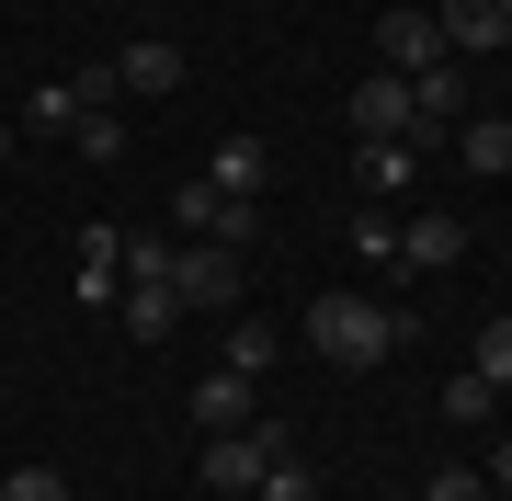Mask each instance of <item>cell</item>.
<instances>
[{
    "instance_id": "5",
    "label": "cell",
    "mask_w": 512,
    "mask_h": 501,
    "mask_svg": "<svg viewBox=\"0 0 512 501\" xmlns=\"http://www.w3.org/2000/svg\"><path fill=\"white\" fill-rule=\"evenodd\" d=\"M171 297H183V308H239V251H217V240L171 251Z\"/></svg>"
},
{
    "instance_id": "1",
    "label": "cell",
    "mask_w": 512,
    "mask_h": 501,
    "mask_svg": "<svg viewBox=\"0 0 512 501\" xmlns=\"http://www.w3.org/2000/svg\"><path fill=\"white\" fill-rule=\"evenodd\" d=\"M308 342L330 353V365H387V353L410 342V319L376 308V297H353V285H330V297H308Z\"/></svg>"
},
{
    "instance_id": "12",
    "label": "cell",
    "mask_w": 512,
    "mask_h": 501,
    "mask_svg": "<svg viewBox=\"0 0 512 501\" xmlns=\"http://www.w3.org/2000/svg\"><path fill=\"white\" fill-rule=\"evenodd\" d=\"M114 80H126V92H183V46H160V35H137L126 57H114Z\"/></svg>"
},
{
    "instance_id": "28",
    "label": "cell",
    "mask_w": 512,
    "mask_h": 501,
    "mask_svg": "<svg viewBox=\"0 0 512 501\" xmlns=\"http://www.w3.org/2000/svg\"><path fill=\"white\" fill-rule=\"evenodd\" d=\"M501 23H512V0H501Z\"/></svg>"
},
{
    "instance_id": "24",
    "label": "cell",
    "mask_w": 512,
    "mask_h": 501,
    "mask_svg": "<svg viewBox=\"0 0 512 501\" xmlns=\"http://www.w3.org/2000/svg\"><path fill=\"white\" fill-rule=\"evenodd\" d=\"M126 285H171V240H126Z\"/></svg>"
},
{
    "instance_id": "11",
    "label": "cell",
    "mask_w": 512,
    "mask_h": 501,
    "mask_svg": "<svg viewBox=\"0 0 512 501\" xmlns=\"http://www.w3.org/2000/svg\"><path fill=\"white\" fill-rule=\"evenodd\" d=\"M456 251H467V228H456V217H410V228H399V274H444Z\"/></svg>"
},
{
    "instance_id": "22",
    "label": "cell",
    "mask_w": 512,
    "mask_h": 501,
    "mask_svg": "<svg viewBox=\"0 0 512 501\" xmlns=\"http://www.w3.org/2000/svg\"><path fill=\"white\" fill-rule=\"evenodd\" d=\"M0 490H12V501H69V479H57V467H0Z\"/></svg>"
},
{
    "instance_id": "29",
    "label": "cell",
    "mask_w": 512,
    "mask_h": 501,
    "mask_svg": "<svg viewBox=\"0 0 512 501\" xmlns=\"http://www.w3.org/2000/svg\"><path fill=\"white\" fill-rule=\"evenodd\" d=\"M0 501H12V490H0Z\"/></svg>"
},
{
    "instance_id": "23",
    "label": "cell",
    "mask_w": 512,
    "mask_h": 501,
    "mask_svg": "<svg viewBox=\"0 0 512 501\" xmlns=\"http://www.w3.org/2000/svg\"><path fill=\"white\" fill-rule=\"evenodd\" d=\"M478 376H490V388H512V319H490V331H478Z\"/></svg>"
},
{
    "instance_id": "14",
    "label": "cell",
    "mask_w": 512,
    "mask_h": 501,
    "mask_svg": "<svg viewBox=\"0 0 512 501\" xmlns=\"http://www.w3.org/2000/svg\"><path fill=\"white\" fill-rule=\"evenodd\" d=\"M501 399H512V388H490L478 365H456V376H444V422H501Z\"/></svg>"
},
{
    "instance_id": "7",
    "label": "cell",
    "mask_w": 512,
    "mask_h": 501,
    "mask_svg": "<svg viewBox=\"0 0 512 501\" xmlns=\"http://www.w3.org/2000/svg\"><path fill=\"white\" fill-rule=\"evenodd\" d=\"M376 69H399V80L444 69V35H433V12H387V23H376Z\"/></svg>"
},
{
    "instance_id": "13",
    "label": "cell",
    "mask_w": 512,
    "mask_h": 501,
    "mask_svg": "<svg viewBox=\"0 0 512 501\" xmlns=\"http://www.w3.org/2000/svg\"><path fill=\"white\" fill-rule=\"evenodd\" d=\"M456 160L501 183V171H512V114H467V126H456Z\"/></svg>"
},
{
    "instance_id": "3",
    "label": "cell",
    "mask_w": 512,
    "mask_h": 501,
    "mask_svg": "<svg viewBox=\"0 0 512 501\" xmlns=\"http://www.w3.org/2000/svg\"><path fill=\"white\" fill-rule=\"evenodd\" d=\"M274 445H285L274 422H251V433H205V490H262Z\"/></svg>"
},
{
    "instance_id": "9",
    "label": "cell",
    "mask_w": 512,
    "mask_h": 501,
    "mask_svg": "<svg viewBox=\"0 0 512 501\" xmlns=\"http://www.w3.org/2000/svg\"><path fill=\"white\" fill-rule=\"evenodd\" d=\"M194 422H205V433H251V422H262V388H251V376H228V365L194 376Z\"/></svg>"
},
{
    "instance_id": "4",
    "label": "cell",
    "mask_w": 512,
    "mask_h": 501,
    "mask_svg": "<svg viewBox=\"0 0 512 501\" xmlns=\"http://www.w3.org/2000/svg\"><path fill=\"white\" fill-rule=\"evenodd\" d=\"M410 126H421V114H410V80L399 69H365V80H353V137H399V149H410Z\"/></svg>"
},
{
    "instance_id": "2",
    "label": "cell",
    "mask_w": 512,
    "mask_h": 501,
    "mask_svg": "<svg viewBox=\"0 0 512 501\" xmlns=\"http://www.w3.org/2000/svg\"><path fill=\"white\" fill-rule=\"evenodd\" d=\"M171 228H183V240H217V251H251L262 240V194H217L205 171H183V183H171Z\"/></svg>"
},
{
    "instance_id": "25",
    "label": "cell",
    "mask_w": 512,
    "mask_h": 501,
    "mask_svg": "<svg viewBox=\"0 0 512 501\" xmlns=\"http://www.w3.org/2000/svg\"><path fill=\"white\" fill-rule=\"evenodd\" d=\"M421 501H490V479H478V467H444V479L421 490Z\"/></svg>"
},
{
    "instance_id": "21",
    "label": "cell",
    "mask_w": 512,
    "mask_h": 501,
    "mask_svg": "<svg viewBox=\"0 0 512 501\" xmlns=\"http://www.w3.org/2000/svg\"><path fill=\"white\" fill-rule=\"evenodd\" d=\"M353 251H365V262H376V274H399V228H387V217H376V205H365V217H353Z\"/></svg>"
},
{
    "instance_id": "20",
    "label": "cell",
    "mask_w": 512,
    "mask_h": 501,
    "mask_svg": "<svg viewBox=\"0 0 512 501\" xmlns=\"http://www.w3.org/2000/svg\"><path fill=\"white\" fill-rule=\"evenodd\" d=\"M251 501H319V467L274 445V467H262V490H251Z\"/></svg>"
},
{
    "instance_id": "19",
    "label": "cell",
    "mask_w": 512,
    "mask_h": 501,
    "mask_svg": "<svg viewBox=\"0 0 512 501\" xmlns=\"http://www.w3.org/2000/svg\"><path fill=\"white\" fill-rule=\"evenodd\" d=\"M23 126H35V137H69L80 126V80H46V92L23 103Z\"/></svg>"
},
{
    "instance_id": "10",
    "label": "cell",
    "mask_w": 512,
    "mask_h": 501,
    "mask_svg": "<svg viewBox=\"0 0 512 501\" xmlns=\"http://www.w3.org/2000/svg\"><path fill=\"white\" fill-rule=\"evenodd\" d=\"M262 171H274L262 137H217V149H205V183H217V194H262Z\"/></svg>"
},
{
    "instance_id": "16",
    "label": "cell",
    "mask_w": 512,
    "mask_h": 501,
    "mask_svg": "<svg viewBox=\"0 0 512 501\" xmlns=\"http://www.w3.org/2000/svg\"><path fill=\"white\" fill-rule=\"evenodd\" d=\"M421 149H399V137H365V194H410Z\"/></svg>"
},
{
    "instance_id": "6",
    "label": "cell",
    "mask_w": 512,
    "mask_h": 501,
    "mask_svg": "<svg viewBox=\"0 0 512 501\" xmlns=\"http://www.w3.org/2000/svg\"><path fill=\"white\" fill-rule=\"evenodd\" d=\"M433 35H444V57H501V46H512V23H501V0H444Z\"/></svg>"
},
{
    "instance_id": "15",
    "label": "cell",
    "mask_w": 512,
    "mask_h": 501,
    "mask_svg": "<svg viewBox=\"0 0 512 501\" xmlns=\"http://www.w3.org/2000/svg\"><path fill=\"white\" fill-rule=\"evenodd\" d=\"M114 308H126V331H137V342H160L171 319H183V297H171V285H126Z\"/></svg>"
},
{
    "instance_id": "27",
    "label": "cell",
    "mask_w": 512,
    "mask_h": 501,
    "mask_svg": "<svg viewBox=\"0 0 512 501\" xmlns=\"http://www.w3.org/2000/svg\"><path fill=\"white\" fill-rule=\"evenodd\" d=\"M0 160H12V126H0Z\"/></svg>"
},
{
    "instance_id": "18",
    "label": "cell",
    "mask_w": 512,
    "mask_h": 501,
    "mask_svg": "<svg viewBox=\"0 0 512 501\" xmlns=\"http://www.w3.org/2000/svg\"><path fill=\"white\" fill-rule=\"evenodd\" d=\"M217 365H228V376H251V388H262V376H274V331H262V319H239Z\"/></svg>"
},
{
    "instance_id": "26",
    "label": "cell",
    "mask_w": 512,
    "mask_h": 501,
    "mask_svg": "<svg viewBox=\"0 0 512 501\" xmlns=\"http://www.w3.org/2000/svg\"><path fill=\"white\" fill-rule=\"evenodd\" d=\"M490 490H512V433H501V456H490Z\"/></svg>"
},
{
    "instance_id": "8",
    "label": "cell",
    "mask_w": 512,
    "mask_h": 501,
    "mask_svg": "<svg viewBox=\"0 0 512 501\" xmlns=\"http://www.w3.org/2000/svg\"><path fill=\"white\" fill-rule=\"evenodd\" d=\"M114 297H126V228H80V308H114Z\"/></svg>"
},
{
    "instance_id": "17",
    "label": "cell",
    "mask_w": 512,
    "mask_h": 501,
    "mask_svg": "<svg viewBox=\"0 0 512 501\" xmlns=\"http://www.w3.org/2000/svg\"><path fill=\"white\" fill-rule=\"evenodd\" d=\"M80 160H126V114H114V103H80Z\"/></svg>"
}]
</instances>
